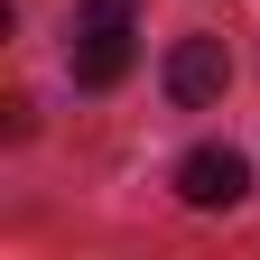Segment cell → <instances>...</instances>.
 Segmentation results:
<instances>
[{"label":"cell","instance_id":"6da1fadb","mask_svg":"<svg viewBox=\"0 0 260 260\" xmlns=\"http://www.w3.org/2000/svg\"><path fill=\"white\" fill-rule=\"evenodd\" d=\"M65 65H75V84H121L130 65H140V19H130V0H93L75 10V38H65Z\"/></svg>","mask_w":260,"mask_h":260},{"label":"cell","instance_id":"7a4b0ae2","mask_svg":"<svg viewBox=\"0 0 260 260\" xmlns=\"http://www.w3.org/2000/svg\"><path fill=\"white\" fill-rule=\"evenodd\" d=\"M177 195L195 214H233L242 195H251V158L242 149H186L177 158Z\"/></svg>","mask_w":260,"mask_h":260},{"label":"cell","instance_id":"3957f363","mask_svg":"<svg viewBox=\"0 0 260 260\" xmlns=\"http://www.w3.org/2000/svg\"><path fill=\"white\" fill-rule=\"evenodd\" d=\"M223 75H233V56H223V38H177L168 47V93H177V112H205L214 93H223Z\"/></svg>","mask_w":260,"mask_h":260}]
</instances>
